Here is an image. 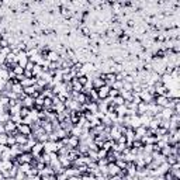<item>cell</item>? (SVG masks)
Here are the masks:
<instances>
[{
  "label": "cell",
  "instance_id": "cell-1",
  "mask_svg": "<svg viewBox=\"0 0 180 180\" xmlns=\"http://www.w3.org/2000/svg\"><path fill=\"white\" fill-rule=\"evenodd\" d=\"M42 146H44V152L45 154H51V152H58L59 143L52 142V141H47V142L42 143Z\"/></svg>",
  "mask_w": 180,
  "mask_h": 180
},
{
  "label": "cell",
  "instance_id": "cell-2",
  "mask_svg": "<svg viewBox=\"0 0 180 180\" xmlns=\"http://www.w3.org/2000/svg\"><path fill=\"white\" fill-rule=\"evenodd\" d=\"M107 172H108V176L111 177V176L120 175L121 169H120V168H118L116 163H108V165H107Z\"/></svg>",
  "mask_w": 180,
  "mask_h": 180
},
{
  "label": "cell",
  "instance_id": "cell-3",
  "mask_svg": "<svg viewBox=\"0 0 180 180\" xmlns=\"http://www.w3.org/2000/svg\"><path fill=\"white\" fill-rule=\"evenodd\" d=\"M108 93H110V87L108 86H101L100 89H97V96L100 100H104L106 97H108Z\"/></svg>",
  "mask_w": 180,
  "mask_h": 180
},
{
  "label": "cell",
  "instance_id": "cell-4",
  "mask_svg": "<svg viewBox=\"0 0 180 180\" xmlns=\"http://www.w3.org/2000/svg\"><path fill=\"white\" fill-rule=\"evenodd\" d=\"M11 82H13V85H11V91H13V93H16V94H23V93H24V89H23V86L20 85V83H18V82H16V80L13 79L11 80Z\"/></svg>",
  "mask_w": 180,
  "mask_h": 180
},
{
  "label": "cell",
  "instance_id": "cell-5",
  "mask_svg": "<svg viewBox=\"0 0 180 180\" xmlns=\"http://www.w3.org/2000/svg\"><path fill=\"white\" fill-rule=\"evenodd\" d=\"M104 79H103V76H99V78H94V79H91V86H93V89H100L101 86H104Z\"/></svg>",
  "mask_w": 180,
  "mask_h": 180
},
{
  "label": "cell",
  "instance_id": "cell-6",
  "mask_svg": "<svg viewBox=\"0 0 180 180\" xmlns=\"http://www.w3.org/2000/svg\"><path fill=\"white\" fill-rule=\"evenodd\" d=\"M21 104L23 107H27V108L31 110L32 107H34V99H32L31 96H24V99H21Z\"/></svg>",
  "mask_w": 180,
  "mask_h": 180
},
{
  "label": "cell",
  "instance_id": "cell-7",
  "mask_svg": "<svg viewBox=\"0 0 180 180\" xmlns=\"http://www.w3.org/2000/svg\"><path fill=\"white\" fill-rule=\"evenodd\" d=\"M17 130H18V132L23 134V135H26V137H28V135L32 132L31 127H30V125H26V124H20V125H17Z\"/></svg>",
  "mask_w": 180,
  "mask_h": 180
},
{
  "label": "cell",
  "instance_id": "cell-8",
  "mask_svg": "<svg viewBox=\"0 0 180 180\" xmlns=\"http://www.w3.org/2000/svg\"><path fill=\"white\" fill-rule=\"evenodd\" d=\"M61 58L59 56L58 52H55V51H48L47 53V59L49 61V62H58V59Z\"/></svg>",
  "mask_w": 180,
  "mask_h": 180
},
{
  "label": "cell",
  "instance_id": "cell-9",
  "mask_svg": "<svg viewBox=\"0 0 180 180\" xmlns=\"http://www.w3.org/2000/svg\"><path fill=\"white\" fill-rule=\"evenodd\" d=\"M27 139H28V137H26V135H23V134H20V132L16 135L17 145H24V143H27Z\"/></svg>",
  "mask_w": 180,
  "mask_h": 180
},
{
  "label": "cell",
  "instance_id": "cell-10",
  "mask_svg": "<svg viewBox=\"0 0 180 180\" xmlns=\"http://www.w3.org/2000/svg\"><path fill=\"white\" fill-rule=\"evenodd\" d=\"M31 163H21L20 166H18V170L20 172H23V173H26V175H28V172L31 170Z\"/></svg>",
  "mask_w": 180,
  "mask_h": 180
},
{
  "label": "cell",
  "instance_id": "cell-11",
  "mask_svg": "<svg viewBox=\"0 0 180 180\" xmlns=\"http://www.w3.org/2000/svg\"><path fill=\"white\" fill-rule=\"evenodd\" d=\"M10 120L14 122L16 125H20V124H23V117L20 116V114H14V116H11Z\"/></svg>",
  "mask_w": 180,
  "mask_h": 180
},
{
  "label": "cell",
  "instance_id": "cell-12",
  "mask_svg": "<svg viewBox=\"0 0 180 180\" xmlns=\"http://www.w3.org/2000/svg\"><path fill=\"white\" fill-rule=\"evenodd\" d=\"M124 103H125V101H124V99H122L121 96H117V97L113 99V104H114V106H122Z\"/></svg>",
  "mask_w": 180,
  "mask_h": 180
},
{
  "label": "cell",
  "instance_id": "cell-13",
  "mask_svg": "<svg viewBox=\"0 0 180 180\" xmlns=\"http://www.w3.org/2000/svg\"><path fill=\"white\" fill-rule=\"evenodd\" d=\"M114 163H116L117 166H118V168H120L121 170H125V168H127V162H124L122 159H117V160L114 162Z\"/></svg>",
  "mask_w": 180,
  "mask_h": 180
},
{
  "label": "cell",
  "instance_id": "cell-14",
  "mask_svg": "<svg viewBox=\"0 0 180 180\" xmlns=\"http://www.w3.org/2000/svg\"><path fill=\"white\" fill-rule=\"evenodd\" d=\"M13 145H16V137L14 135H9V138H7V146H13Z\"/></svg>",
  "mask_w": 180,
  "mask_h": 180
},
{
  "label": "cell",
  "instance_id": "cell-15",
  "mask_svg": "<svg viewBox=\"0 0 180 180\" xmlns=\"http://www.w3.org/2000/svg\"><path fill=\"white\" fill-rule=\"evenodd\" d=\"M111 89H114V90H121V89H122V82H120V80H116V82L113 83Z\"/></svg>",
  "mask_w": 180,
  "mask_h": 180
},
{
  "label": "cell",
  "instance_id": "cell-16",
  "mask_svg": "<svg viewBox=\"0 0 180 180\" xmlns=\"http://www.w3.org/2000/svg\"><path fill=\"white\" fill-rule=\"evenodd\" d=\"M107 156V151H104V149H99V151H97V158L99 159H104Z\"/></svg>",
  "mask_w": 180,
  "mask_h": 180
},
{
  "label": "cell",
  "instance_id": "cell-17",
  "mask_svg": "<svg viewBox=\"0 0 180 180\" xmlns=\"http://www.w3.org/2000/svg\"><path fill=\"white\" fill-rule=\"evenodd\" d=\"M7 138H9L7 134H0V143L1 145H7Z\"/></svg>",
  "mask_w": 180,
  "mask_h": 180
},
{
  "label": "cell",
  "instance_id": "cell-18",
  "mask_svg": "<svg viewBox=\"0 0 180 180\" xmlns=\"http://www.w3.org/2000/svg\"><path fill=\"white\" fill-rule=\"evenodd\" d=\"M28 114H30V108H27V107H23L21 111H20V116L24 118V117H28Z\"/></svg>",
  "mask_w": 180,
  "mask_h": 180
},
{
  "label": "cell",
  "instance_id": "cell-19",
  "mask_svg": "<svg viewBox=\"0 0 180 180\" xmlns=\"http://www.w3.org/2000/svg\"><path fill=\"white\" fill-rule=\"evenodd\" d=\"M78 82H79V83H80L82 86H85L86 83L89 82V79H87L86 76H80V78H78Z\"/></svg>",
  "mask_w": 180,
  "mask_h": 180
},
{
  "label": "cell",
  "instance_id": "cell-20",
  "mask_svg": "<svg viewBox=\"0 0 180 180\" xmlns=\"http://www.w3.org/2000/svg\"><path fill=\"white\" fill-rule=\"evenodd\" d=\"M117 96H120V93H118V90L110 89V93H108V97H111V99H114V97H117Z\"/></svg>",
  "mask_w": 180,
  "mask_h": 180
},
{
  "label": "cell",
  "instance_id": "cell-21",
  "mask_svg": "<svg viewBox=\"0 0 180 180\" xmlns=\"http://www.w3.org/2000/svg\"><path fill=\"white\" fill-rule=\"evenodd\" d=\"M24 76H26L27 79H31V78H34L31 70H27V69H24Z\"/></svg>",
  "mask_w": 180,
  "mask_h": 180
},
{
  "label": "cell",
  "instance_id": "cell-22",
  "mask_svg": "<svg viewBox=\"0 0 180 180\" xmlns=\"http://www.w3.org/2000/svg\"><path fill=\"white\" fill-rule=\"evenodd\" d=\"M34 66H35V64H32L31 61H28V64H27L26 69H27V70H31V72H32V69H34Z\"/></svg>",
  "mask_w": 180,
  "mask_h": 180
},
{
  "label": "cell",
  "instance_id": "cell-23",
  "mask_svg": "<svg viewBox=\"0 0 180 180\" xmlns=\"http://www.w3.org/2000/svg\"><path fill=\"white\" fill-rule=\"evenodd\" d=\"M116 142H117V143H125V142H127V138L124 137V135H121V137L118 138V139H117Z\"/></svg>",
  "mask_w": 180,
  "mask_h": 180
},
{
  "label": "cell",
  "instance_id": "cell-24",
  "mask_svg": "<svg viewBox=\"0 0 180 180\" xmlns=\"http://www.w3.org/2000/svg\"><path fill=\"white\" fill-rule=\"evenodd\" d=\"M66 180H82V176H70Z\"/></svg>",
  "mask_w": 180,
  "mask_h": 180
},
{
  "label": "cell",
  "instance_id": "cell-25",
  "mask_svg": "<svg viewBox=\"0 0 180 180\" xmlns=\"http://www.w3.org/2000/svg\"><path fill=\"white\" fill-rule=\"evenodd\" d=\"M7 148H9L7 145H1V143H0V154H3V152H4Z\"/></svg>",
  "mask_w": 180,
  "mask_h": 180
},
{
  "label": "cell",
  "instance_id": "cell-26",
  "mask_svg": "<svg viewBox=\"0 0 180 180\" xmlns=\"http://www.w3.org/2000/svg\"><path fill=\"white\" fill-rule=\"evenodd\" d=\"M0 134H6V130H4V124H0Z\"/></svg>",
  "mask_w": 180,
  "mask_h": 180
},
{
  "label": "cell",
  "instance_id": "cell-27",
  "mask_svg": "<svg viewBox=\"0 0 180 180\" xmlns=\"http://www.w3.org/2000/svg\"><path fill=\"white\" fill-rule=\"evenodd\" d=\"M1 38H3V37H1V34H0V41H1Z\"/></svg>",
  "mask_w": 180,
  "mask_h": 180
}]
</instances>
